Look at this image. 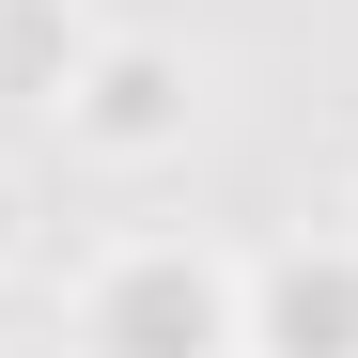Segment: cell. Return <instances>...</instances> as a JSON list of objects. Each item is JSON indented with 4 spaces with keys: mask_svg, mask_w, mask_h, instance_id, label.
Segmentation results:
<instances>
[{
    "mask_svg": "<svg viewBox=\"0 0 358 358\" xmlns=\"http://www.w3.org/2000/svg\"><path fill=\"white\" fill-rule=\"evenodd\" d=\"M234 343H265V358H358V250H327V265H265V312L234 327Z\"/></svg>",
    "mask_w": 358,
    "mask_h": 358,
    "instance_id": "obj_3",
    "label": "cell"
},
{
    "mask_svg": "<svg viewBox=\"0 0 358 358\" xmlns=\"http://www.w3.org/2000/svg\"><path fill=\"white\" fill-rule=\"evenodd\" d=\"M0 265H16V187H0Z\"/></svg>",
    "mask_w": 358,
    "mask_h": 358,
    "instance_id": "obj_5",
    "label": "cell"
},
{
    "mask_svg": "<svg viewBox=\"0 0 358 358\" xmlns=\"http://www.w3.org/2000/svg\"><path fill=\"white\" fill-rule=\"evenodd\" d=\"M63 125H78V141H109V156L187 141V63H156V47H94L78 94H63Z\"/></svg>",
    "mask_w": 358,
    "mask_h": 358,
    "instance_id": "obj_2",
    "label": "cell"
},
{
    "mask_svg": "<svg viewBox=\"0 0 358 358\" xmlns=\"http://www.w3.org/2000/svg\"><path fill=\"white\" fill-rule=\"evenodd\" d=\"M78 63H94V47H78L63 0H0V94H47V109H63V94H78Z\"/></svg>",
    "mask_w": 358,
    "mask_h": 358,
    "instance_id": "obj_4",
    "label": "cell"
},
{
    "mask_svg": "<svg viewBox=\"0 0 358 358\" xmlns=\"http://www.w3.org/2000/svg\"><path fill=\"white\" fill-rule=\"evenodd\" d=\"M218 343H234V280L203 250H171V234H141L94 280V358H218Z\"/></svg>",
    "mask_w": 358,
    "mask_h": 358,
    "instance_id": "obj_1",
    "label": "cell"
}]
</instances>
